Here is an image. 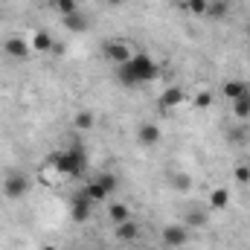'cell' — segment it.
Segmentation results:
<instances>
[{
    "instance_id": "obj_1",
    "label": "cell",
    "mask_w": 250,
    "mask_h": 250,
    "mask_svg": "<svg viewBox=\"0 0 250 250\" xmlns=\"http://www.w3.org/2000/svg\"><path fill=\"white\" fill-rule=\"evenodd\" d=\"M160 76V67L154 64L151 56L146 53H134L131 62H125L117 67V79L123 82L125 87H140V84H148Z\"/></svg>"
},
{
    "instance_id": "obj_2",
    "label": "cell",
    "mask_w": 250,
    "mask_h": 250,
    "mask_svg": "<svg viewBox=\"0 0 250 250\" xmlns=\"http://www.w3.org/2000/svg\"><path fill=\"white\" fill-rule=\"evenodd\" d=\"M50 163L56 166V172L64 175V178H82L87 172V154L82 146H70L64 151H56L50 157Z\"/></svg>"
},
{
    "instance_id": "obj_3",
    "label": "cell",
    "mask_w": 250,
    "mask_h": 250,
    "mask_svg": "<svg viewBox=\"0 0 250 250\" xmlns=\"http://www.w3.org/2000/svg\"><path fill=\"white\" fill-rule=\"evenodd\" d=\"M3 192H6V198H12V201L23 198V195L29 192V178H26L23 172H9L6 181H3Z\"/></svg>"
},
{
    "instance_id": "obj_4",
    "label": "cell",
    "mask_w": 250,
    "mask_h": 250,
    "mask_svg": "<svg viewBox=\"0 0 250 250\" xmlns=\"http://www.w3.org/2000/svg\"><path fill=\"white\" fill-rule=\"evenodd\" d=\"M102 56H105L111 64H117V67H120V64H125V62H131V59H134V50H131L125 41H108V44L102 47Z\"/></svg>"
},
{
    "instance_id": "obj_5",
    "label": "cell",
    "mask_w": 250,
    "mask_h": 250,
    "mask_svg": "<svg viewBox=\"0 0 250 250\" xmlns=\"http://www.w3.org/2000/svg\"><path fill=\"white\" fill-rule=\"evenodd\" d=\"M189 242V227L187 224H166L163 227V245L169 248H184Z\"/></svg>"
},
{
    "instance_id": "obj_6",
    "label": "cell",
    "mask_w": 250,
    "mask_h": 250,
    "mask_svg": "<svg viewBox=\"0 0 250 250\" xmlns=\"http://www.w3.org/2000/svg\"><path fill=\"white\" fill-rule=\"evenodd\" d=\"M3 50H6V56L15 59V62H26V59L32 56V47H29L23 38H6V41H3Z\"/></svg>"
},
{
    "instance_id": "obj_7",
    "label": "cell",
    "mask_w": 250,
    "mask_h": 250,
    "mask_svg": "<svg viewBox=\"0 0 250 250\" xmlns=\"http://www.w3.org/2000/svg\"><path fill=\"white\" fill-rule=\"evenodd\" d=\"M90 209H93V201L79 192V195L73 198V204H70V218H73L76 224H84V221L90 218Z\"/></svg>"
},
{
    "instance_id": "obj_8",
    "label": "cell",
    "mask_w": 250,
    "mask_h": 250,
    "mask_svg": "<svg viewBox=\"0 0 250 250\" xmlns=\"http://www.w3.org/2000/svg\"><path fill=\"white\" fill-rule=\"evenodd\" d=\"M137 140H140V146H157L160 143V128L157 125H151V123H143L140 128H137Z\"/></svg>"
},
{
    "instance_id": "obj_9",
    "label": "cell",
    "mask_w": 250,
    "mask_h": 250,
    "mask_svg": "<svg viewBox=\"0 0 250 250\" xmlns=\"http://www.w3.org/2000/svg\"><path fill=\"white\" fill-rule=\"evenodd\" d=\"M32 53H53V47H56V41H53V35L47 32V29H38L35 35H32Z\"/></svg>"
},
{
    "instance_id": "obj_10",
    "label": "cell",
    "mask_w": 250,
    "mask_h": 250,
    "mask_svg": "<svg viewBox=\"0 0 250 250\" xmlns=\"http://www.w3.org/2000/svg\"><path fill=\"white\" fill-rule=\"evenodd\" d=\"M184 99H187V96H184V90H181V87H166V90L160 93V108H163V111L178 108Z\"/></svg>"
},
{
    "instance_id": "obj_11",
    "label": "cell",
    "mask_w": 250,
    "mask_h": 250,
    "mask_svg": "<svg viewBox=\"0 0 250 250\" xmlns=\"http://www.w3.org/2000/svg\"><path fill=\"white\" fill-rule=\"evenodd\" d=\"M62 21H64V29H70V32H84V29L90 26L87 15H82V12H73V15L62 18Z\"/></svg>"
},
{
    "instance_id": "obj_12",
    "label": "cell",
    "mask_w": 250,
    "mask_h": 250,
    "mask_svg": "<svg viewBox=\"0 0 250 250\" xmlns=\"http://www.w3.org/2000/svg\"><path fill=\"white\" fill-rule=\"evenodd\" d=\"M248 90H250L248 82H242V79H230V82L224 84V90H221V93H224L230 102H236V99H239V96H245Z\"/></svg>"
},
{
    "instance_id": "obj_13",
    "label": "cell",
    "mask_w": 250,
    "mask_h": 250,
    "mask_svg": "<svg viewBox=\"0 0 250 250\" xmlns=\"http://www.w3.org/2000/svg\"><path fill=\"white\" fill-rule=\"evenodd\" d=\"M137 236H140V227H137L131 218L123 221V224H117V239H120V242H134Z\"/></svg>"
},
{
    "instance_id": "obj_14",
    "label": "cell",
    "mask_w": 250,
    "mask_h": 250,
    "mask_svg": "<svg viewBox=\"0 0 250 250\" xmlns=\"http://www.w3.org/2000/svg\"><path fill=\"white\" fill-rule=\"evenodd\" d=\"M93 181L105 189L108 195H114V192H117V187H120V181H117V175H114V172H102V175H96Z\"/></svg>"
},
{
    "instance_id": "obj_15",
    "label": "cell",
    "mask_w": 250,
    "mask_h": 250,
    "mask_svg": "<svg viewBox=\"0 0 250 250\" xmlns=\"http://www.w3.org/2000/svg\"><path fill=\"white\" fill-rule=\"evenodd\" d=\"M233 114H236L239 120H248V117H250V90L233 102Z\"/></svg>"
},
{
    "instance_id": "obj_16",
    "label": "cell",
    "mask_w": 250,
    "mask_h": 250,
    "mask_svg": "<svg viewBox=\"0 0 250 250\" xmlns=\"http://www.w3.org/2000/svg\"><path fill=\"white\" fill-rule=\"evenodd\" d=\"M227 204H230V192L227 189H215L209 195V207L212 209H227Z\"/></svg>"
},
{
    "instance_id": "obj_17",
    "label": "cell",
    "mask_w": 250,
    "mask_h": 250,
    "mask_svg": "<svg viewBox=\"0 0 250 250\" xmlns=\"http://www.w3.org/2000/svg\"><path fill=\"white\" fill-rule=\"evenodd\" d=\"M82 195H84V198H90V201H93V204H96V201H105V198H108V192H105V189L99 187V184H96V181H90V184H87V187L82 189Z\"/></svg>"
},
{
    "instance_id": "obj_18",
    "label": "cell",
    "mask_w": 250,
    "mask_h": 250,
    "mask_svg": "<svg viewBox=\"0 0 250 250\" xmlns=\"http://www.w3.org/2000/svg\"><path fill=\"white\" fill-rule=\"evenodd\" d=\"M108 215H111V221H114V224H123V221H128V218H131V209H128L125 204H111Z\"/></svg>"
},
{
    "instance_id": "obj_19",
    "label": "cell",
    "mask_w": 250,
    "mask_h": 250,
    "mask_svg": "<svg viewBox=\"0 0 250 250\" xmlns=\"http://www.w3.org/2000/svg\"><path fill=\"white\" fill-rule=\"evenodd\" d=\"M50 6H53L62 18L73 15V12H79V3H76V0H50Z\"/></svg>"
},
{
    "instance_id": "obj_20",
    "label": "cell",
    "mask_w": 250,
    "mask_h": 250,
    "mask_svg": "<svg viewBox=\"0 0 250 250\" xmlns=\"http://www.w3.org/2000/svg\"><path fill=\"white\" fill-rule=\"evenodd\" d=\"M169 184H172V189L187 192V189L192 187V178H189L187 172H172V175H169Z\"/></svg>"
},
{
    "instance_id": "obj_21",
    "label": "cell",
    "mask_w": 250,
    "mask_h": 250,
    "mask_svg": "<svg viewBox=\"0 0 250 250\" xmlns=\"http://www.w3.org/2000/svg\"><path fill=\"white\" fill-rule=\"evenodd\" d=\"M230 12V3L227 0H212V3H207V15H212V18H224Z\"/></svg>"
},
{
    "instance_id": "obj_22",
    "label": "cell",
    "mask_w": 250,
    "mask_h": 250,
    "mask_svg": "<svg viewBox=\"0 0 250 250\" xmlns=\"http://www.w3.org/2000/svg\"><path fill=\"white\" fill-rule=\"evenodd\" d=\"M209 218H207V212L204 209H189L187 212V227H204Z\"/></svg>"
},
{
    "instance_id": "obj_23",
    "label": "cell",
    "mask_w": 250,
    "mask_h": 250,
    "mask_svg": "<svg viewBox=\"0 0 250 250\" xmlns=\"http://www.w3.org/2000/svg\"><path fill=\"white\" fill-rule=\"evenodd\" d=\"M73 123H76V128H82V131H87V128H93V123H96V117H93L90 111H79Z\"/></svg>"
},
{
    "instance_id": "obj_24",
    "label": "cell",
    "mask_w": 250,
    "mask_h": 250,
    "mask_svg": "<svg viewBox=\"0 0 250 250\" xmlns=\"http://www.w3.org/2000/svg\"><path fill=\"white\" fill-rule=\"evenodd\" d=\"M233 178H236L239 184H250V166H248V163H242V166H236V172H233Z\"/></svg>"
},
{
    "instance_id": "obj_25",
    "label": "cell",
    "mask_w": 250,
    "mask_h": 250,
    "mask_svg": "<svg viewBox=\"0 0 250 250\" xmlns=\"http://www.w3.org/2000/svg\"><path fill=\"white\" fill-rule=\"evenodd\" d=\"M187 9L192 15H207V0H187Z\"/></svg>"
},
{
    "instance_id": "obj_26",
    "label": "cell",
    "mask_w": 250,
    "mask_h": 250,
    "mask_svg": "<svg viewBox=\"0 0 250 250\" xmlns=\"http://www.w3.org/2000/svg\"><path fill=\"white\" fill-rule=\"evenodd\" d=\"M212 105V93H198L195 96V108H209Z\"/></svg>"
},
{
    "instance_id": "obj_27",
    "label": "cell",
    "mask_w": 250,
    "mask_h": 250,
    "mask_svg": "<svg viewBox=\"0 0 250 250\" xmlns=\"http://www.w3.org/2000/svg\"><path fill=\"white\" fill-rule=\"evenodd\" d=\"M108 3H111V6H123L125 0H108Z\"/></svg>"
},
{
    "instance_id": "obj_28",
    "label": "cell",
    "mask_w": 250,
    "mask_h": 250,
    "mask_svg": "<svg viewBox=\"0 0 250 250\" xmlns=\"http://www.w3.org/2000/svg\"><path fill=\"white\" fill-rule=\"evenodd\" d=\"M44 250H56V248H44Z\"/></svg>"
},
{
    "instance_id": "obj_29",
    "label": "cell",
    "mask_w": 250,
    "mask_h": 250,
    "mask_svg": "<svg viewBox=\"0 0 250 250\" xmlns=\"http://www.w3.org/2000/svg\"><path fill=\"white\" fill-rule=\"evenodd\" d=\"M248 38H250V26H248Z\"/></svg>"
}]
</instances>
